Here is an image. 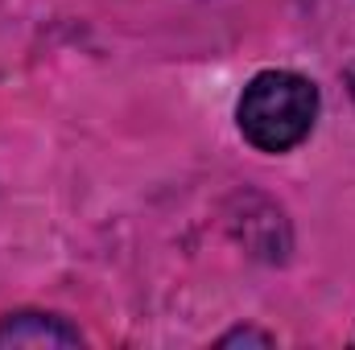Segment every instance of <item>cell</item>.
Wrapping results in <instances>:
<instances>
[{
    "label": "cell",
    "mask_w": 355,
    "mask_h": 350,
    "mask_svg": "<svg viewBox=\"0 0 355 350\" xmlns=\"http://www.w3.org/2000/svg\"><path fill=\"white\" fill-rule=\"evenodd\" d=\"M318 120V87L297 71H261L236 103L240 136L261 153L297 149Z\"/></svg>",
    "instance_id": "6da1fadb"
},
{
    "label": "cell",
    "mask_w": 355,
    "mask_h": 350,
    "mask_svg": "<svg viewBox=\"0 0 355 350\" xmlns=\"http://www.w3.org/2000/svg\"><path fill=\"white\" fill-rule=\"evenodd\" d=\"M272 347V334H261V330H232L219 338V347Z\"/></svg>",
    "instance_id": "3957f363"
},
{
    "label": "cell",
    "mask_w": 355,
    "mask_h": 350,
    "mask_svg": "<svg viewBox=\"0 0 355 350\" xmlns=\"http://www.w3.org/2000/svg\"><path fill=\"white\" fill-rule=\"evenodd\" d=\"M0 347H83V334L58 313L17 309L0 317Z\"/></svg>",
    "instance_id": "7a4b0ae2"
},
{
    "label": "cell",
    "mask_w": 355,
    "mask_h": 350,
    "mask_svg": "<svg viewBox=\"0 0 355 350\" xmlns=\"http://www.w3.org/2000/svg\"><path fill=\"white\" fill-rule=\"evenodd\" d=\"M347 91H352V99H355V62L347 66Z\"/></svg>",
    "instance_id": "277c9868"
}]
</instances>
